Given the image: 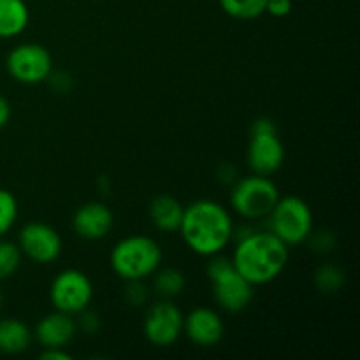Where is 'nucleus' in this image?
Here are the masks:
<instances>
[{"mask_svg":"<svg viewBox=\"0 0 360 360\" xmlns=\"http://www.w3.org/2000/svg\"><path fill=\"white\" fill-rule=\"evenodd\" d=\"M11 112H13V111H11L9 101H7L6 97H2V95H0V129H4V127L9 123Z\"/></svg>","mask_w":360,"mask_h":360,"instance_id":"bb28decb","label":"nucleus"},{"mask_svg":"<svg viewBox=\"0 0 360 360\" xmlns=\"http://www.w3.org/2000/svg\"><path fill=\"white\" fill-rule=\"evenodd\" d=\"M79 322H77V329H81L86 334H95L101 327V322H98V316L94 315V313H88L84 309L83 313H79Z\"/></svg>","mask_w":360,"mask_h":360,"instance_id":"393cba45","label":"nucleus"},{"mask_svg":"<svg viewBox=\"0 0 360 360\" xmlns=\"http://www.w3.org/2000/svg\"><path fill=\"white\" fill-rule=\"evenodd\" d=\"M94 299V283L79 269H63L49 285V301L56 311L79 315L90 308Z\"/></svg>","mask_w":360,"mask_h":360,"instance_id":"6e6552de","label":"nucleus"},{"mask_svg":"<svg viewBox=\"0 0 360 360\" xmlns=\"http://www.w3.org/2000/svg\"><path fill=\"white\" fill-rule=\"evenodd\" d=\"M246 160L255 174L273 176L281 169L285 162V146L273 120L259 118L253 122Z\"/></svg>","mask_w":360,"mask_h":360,"instance_id":"0eeeda50","label":"nucleus"},{"mask_svg":"<svg viewBox=\"0 0 360 360\" xmlns=\"http://www.w3.org/2000/svg\"><path fill=\"white\" fill-rule=\"evenodd\" d=\"M178 232L193 253L213 257L231 245L236 229L227 207L217 200L199 199L185 207Z\"/></svg>","mask_w":360,"mask_h":360,"instance_id":"f257e3e1","label":"nucleus"},{"mask_svg":"<svg viewBox=\"0 0 360 360\" xmlns=\"http://www.w3.org/2000/svg\"><path fill=\"white\" fill-rule=\"evenodd\" d=\"M30 21L25 0H0V39H13L23 34Z\"/></svg>","mask_w":360,"mask_h":360,"instance_id":"f3484780","label":"nucleus"},{"mask_svg":"<svg viewBox=\"0 0 360 360\" xmlns=\"http://www.w3.org/2000/svg\"><path fill=\"white\" fill-rule=\"evenodd\" d=\"M153 290L160 299H174L183 294L186 287L185 274L174 267H158L153 274Z\"/></svg>","mask_w":360,"mask_h":360,"instance_id":"a211bd4d","label":"nucleus"},{"mask_svg":"<svg viewBox=\"0 0 360 360\" xmlns=\"http://www.w3.org/2000/svg\"><path fill=\"white\" fill-rule=\"evenodd\" d=\"M6 69L21 84H39L53 72V58L48 48L37 42L14 46L6 58Z\"/></svg>","mask_w":360,"mask_h":360,"instance_id":"1a4fd4ad","label":"nucleus"},{"mask_svg":"<svg viewBox=\"0 0 360 360\" xmlns=\"http://www.w3.org/2000/svg\"><path fill=\"white\" fill-rule=\"evenodd\" d=\"M313 281L315 287L319 288L322 294H336L343 288L345 281H347V274L340 266L334 264H323L313 274Z\"/></svg>","mask_w":360,"mask_h":360,"instance_id":"aec40b11","label":"nucleus"},{"mask_svg":"<svg viewBox=\"0 0 360 360\" xmlns=\"http://www.w3.org/2000/svg\"><path fill=\"white\" fill-rule=\"evenodd\" d=\"M77 334V322L72 315L53 311L42 316L32 330L34 341L42 348H65Z\"/></svg>","mask_w":360,"mask_h":360,"instance_id":"4468645a","label":"nucleus"},{"mask_svg":"<svg viewBox=\"0 0 360 360\" xmlns=\"http://www.w3.org/2000/svg\"><path fill=\"white\" fill-rule=\"evenodd\" d=\"M32 329L18 319L0 320V354L20 355L30 348Z\"/></svg>","mask_w":360,"mask_h":360,"instance_id":"dca6fc26","label":"nucleus"},{"mask_svg":"<svg viewBox=\"0 0 360 360\" xmlns=\"http://www.w3.org/2000/svg\"><path fill=\"white\" fill-rule=\"evenodd\" d=\"M18 220V200L13 192L0 188V238L14 227Z\"/></svg>","mask_w":360,"mask_h":360,"instance_id":"4be33fe9","label":"nucleus"},{"mask_svg":"<svg viewBox=\"0 0 360 360\" xmlns=\"http://www.w3.org/2000/svg\"><path fill=\"white\" fill-rule=\"evenodd\" d=\"M210 259L207 276H210L211 288H213L214 302L227 313L236 315V313L245 311L252 304L255 287L238 273L231 259L220 255V253L210 257Z\"/></svg>","mask_w":360,"mask_h":360,"instance_id":"20e7f679","label":"nucleus"},{"mask_svg":"<svg viewBox=\"0 0 360 360\" xmlns=\"http://www.w3.org/2000/svg\"><path fill=\"white\" fill-rule=\"evenodd\" d=\"M18 246L23 257L35 264H51L62 255V236L51 225L42 221H30L18 234Z\"/></svg>","mask_w":360,"mask_h":360,"instance_id":"9b49d317","label":"nucleus"},{"mask_svg":"<svg viewBox=\"0 0 360 360\" xmlns=\"http://www.w3.org/2000/svg\"><path fill=\"white\" fill-rule=\"evenodd\" d=\"M185 206L176 197L160 193L153 197L148 207L150 220L160 232H178Z\"/></svg>","mask_w":360,"mask_h":360,"instance_id":"2eb2a0df","label":"nucleus"},{"mask_svg":"<svg viewBox=\"0 0 360 360\" xmlns=\"http://www.w3.org/2000/svg\"><path fill=\"white\" fill-rule=\"evenodd\" d=\"M2 302H4V295H2V290H0V306H2Z\"/></svg>","mask_w":360,"mask_h":360,"instance_id":"cd10ccee","label":"nucleus"},{"mask_svg":"<svg viewBox=\"0 0 360 360\" xmlns=\"http://www.w3.org/2000/svg\"><path fill=\"white\" fill-rule=\"evenodd\" d=\"M292 0H267L266 13L274 18H285L292 13Z\"/></svg>","mask_w":360,"mask_h":360,"instance_id":"b1692460","label":"nucleus"},{"mask_svg":"<svg viewBox=\"0 0 360 360\" xmlns=\"http://www.w3.org/2000/svg\"><path fill=\"white\" fill-rule=\"evenodd\" d=\"M267 225L287 246L302 245L313 234V211L301 197H280L267 214Z\"/></svg>","mask_w":360,"mask_h":360,"instance_id":"423d86ee","label":"nucleus"},{"mask_svg":"<svg viewBox=\"0 0 360 360\" xmlns=\"http://www.w3.org/2000/svg\"><path fill=\"white\" fill-rule=\"evenodd\" d=\"M231 260L246 281L260 287L283 273L290 260V246L271 231H253L238 239Z\"/></svg>","mask_w":360,"mask_h":360,"instance_id":"f03ea898","label":"nucleus"},{"mask_svg":"<svg viewBox=\"0 0 360 360\" xmlns=\"http://www.w3.org/2000/svg\"><path fill=\"white\" fill-rule=\"evenodd\" d=\"M164 253L160 245L150 236L136 234L123 238L112 246V273L123 281H144L162 266Z\"/></svg>","mask_w":360,"mask_h":360,"instance_id":"7ed1b4c3","label":"nucleus"},{"mask_svg":"<svg viewBox=\"0 0 360 360\" xmlns=\"http://www.w3.org/2000/svg\"><path fill=\"white\" fill-rule=\"evenodd\" d=\"M112 225H115L112 211L98 200L83 204L81 207H77L72 217L74 234L79 236L81 239H86V241L104 239L112 231Z\"/></svg>","mask_w":360,"mask_h":360,"instance_id":"ddd939ff","label":"nucleus"},{"mask_svg":"<svg viewBox=\"0 0 360 360\" xmlns=\"http://www.w3.org/2000/svg\"><path fill=\"white\" fill-rule=\"evenodd\" d=\"M125 299L130 306H143L148 301V288L143 281H127Z\"/></svg>","mask_w":360,"mask_h":360,"instance_id":"5701e85b","label":"nucleus"},{"mask_svg":"<svg viewBox=\"0 0 360 360\" xmlns=\"http://www.w3.org/2000/svg\"><path fill=\"white\" fill-rule=\"evenodd\" d=\"M183 311L172 299H160L150 306L143 322V334L153 347H172L183 334Z\"/></svg>","mask_w":360,"mask_h":360,"instance_id":"9d476101","label":"nucleus"},{"mask_svg":"<svg viewBox=\"0 0 360 360\" xmlns=\"http://www.w3.org/2000/svg\"><path fill=\"white\" fill-rule=\"evenodd\" d=\"M21 260H23V253L18 243L0 238V281L13 276L20 269Z\"/></svg>","mask_w":360,"mask_h":360,"instance_id":"412c9836","label":"nucleus"},{"mask_svg":"<svg viewBox=\"0 0 360 360\" xmlns=\"http://www.w3.org/2000/svg\"><path fill=\"white\" fill-rule=\"evenodd\" d=\"M42 360H70L69 354L65 352V348H44L42 354L39 355Z\"/></svg>","mask_w":360,"mask_h":360,"instance_id":"a878e982","label":"nucleus"},{"mask_svg":"<svg viewBox=\"0 0 360 360\" xmlns=\"http://www.w3.org/2000/svg\"><path fill=\"white\" fill-rule=\"evenodd\" d=\"M280 197V188L271 176L253 172L234 183L231 190V207L245 220H262L276 206Z\"/></svg>","mask_w":360,"mask_h":360,"instance_id":"39448f33","label":"nucleus"},{"mask_svg":"<svg viewBox=\"0 0 360 360\" xmlns=\"http://www.w3.org/2000/svg\"><path fill=\"white\" fill-rule=\"evenodd\" d=\"M183 334L197 347L211 348L224 340L225 323L220 313L200 306L183 316Z\"/></svg>","mask_w":360,"mask_h":360,"instance_id":"f8f14e48","label":"nucleus"},{"mask_svg":"<svg viewBox=\"0 0 360 360\" xmlns=\"http://www.w3.org/2000/svg\"><path fill=\"white\" fill-rule=\"evenodd\" d=\"M225 14L234 20H257L266 13L267 0H218Z\"/></svg>","mask_w":360,"mask_h":360,"instance_id":"6ab92c4d","label":"nucleus"}]
</instances>
